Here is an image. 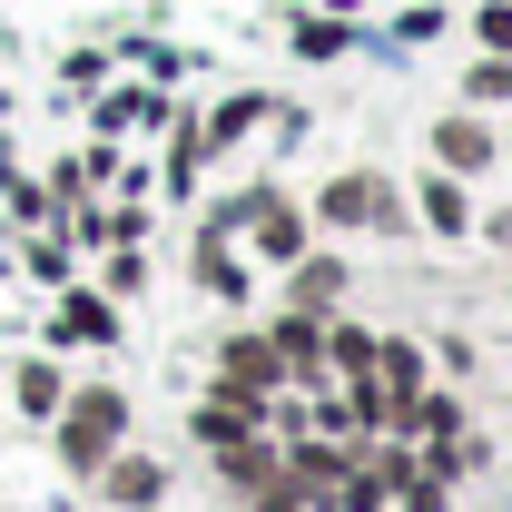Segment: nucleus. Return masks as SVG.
Segmentation results:
<instances>
[{"instance_id":"obj_2","label":"nucleus","mask_w":512,"mask_h":512,"mask_svg":"<svg viewBox=\"0 0 512 512\" xmlns=\"http://www.w3.org/2000/svg\"><path fill=\"white\" fill-rule=\"evenodd\" d=\"M276 375H286V355H276V345H256V335L227 345V394H276Z\"/></svg>"},{"instance_id":"obj_10","label":"nucleus","mask_w":512,"mask_h":512,"mask_svg":"<svg viewBox=\"0 0 512 512\" xmlns=\"http://www.w3.org/2000/svg\"><path fill=\"white\" fill-rule=\"evenodd\" d=\"M473 30H483V50H512V10H483Z\"/></svg>"},{"instance_id":"obj_5","label":"nucleus","mask_w":512,"mask_h":512,"mask_svg":"<svg viewBox=\"0 0 512 512\" xmlns=\"http://www.w3.org/2000/svg\"><path fill=\"white\" fill-rule=\"evenodd\" d=\"M109 503H158V463H109Z\"/></svg>"},{"instance_id":"obj_4","label":"nucleus","mask_w":512,"mask_h":512,"mask_svg":"<svg viewBox=\"0 0 512 512\" xmlns=\"http://www.w3.org/2000/svg\"><path fill=\"white\" fill-rule=\"evenodd\" d=\"M434 148H444V158L463 168V178H473V168H493V138H483L473 119H444V128H434Z\"/></svg>"},{"instance_id":"obj_3","label":"nucleus","mask_w":512,"mask_h":512,"mask_svg":"<svg viewBox=\"0 0 512 512\" xmlns=\"http://www.w3.org/2000/svg\"><path fill=\"white\" fill-rule=\"evenodd\" d=\"M237 227H256V247H266V256H296V247H306V237H296V217H286V197H247V207H237Z\"/></svg>"},{"instance_id":"obj_1","label":"nucleus","mask_w":512,"mask_h":512,"mask_svg":"<svg viewBox=\"0 0 512 512\" xmlns=\"http://www.w3.org/2000/svg\"><path fill=\"white\" fill-rule=\"evenodd\" d=\"M119 424H128V404H119V394H79V414H69L60 453H69V463H99V453L119 444Z\"/></svg>"},{"instance_id":"obj_7","label":"nucleus","mask_w":512,"mask_h":512,"mask_svg":"<svg viewBox=\"0 0 512 512\" xmlns=\"http://www.w3.org/2000/svg\"><path fill=\"white\" fill-rule=\"evenodd\" d=\"M60 335H109V306H99V296H69V306H60Z\"/></svg>"},{"instance_id":"obj_6","label":"nucleus","mask_w":512,"mask_h":512,"mask_svg":"<svg viewBox=\"0 0 512 512\" xmlns=\"http://www.w3.org/2000/svg\"><path fill=\"white\" fill-rule=\"evenodd\" d=\"M325 217H384V188L375 178H345V188L325 197Z\"/></svg>"},{"instance_id":"obj_9","label":"nucleus","mask_w":512,"mask_h":512,"mask_svg":"<svg viewBox=\"0 0 512 512\" xmlns=\"http://www.w3.org/2000/svg\"><path fill=\"white\" fill-rule=\"evenodd\" d=\"M473 99H512V60H483V69H473Z\"/></svg>"},{"instance_id":"obj_8","label":"nucleus","mask_w":512,"mask_h":512,"mask_svg":"<svg viewBox=\"0 0 512 512\" xmlns=\"http://www.w3.org/2000/svg\"><path fill=\"white\" fill-rule=\"evenodd\" d=\"M20 404H30V414H50V404H60V384H50V365H30V375H20Z\"/></svg>"}]
</instances>
